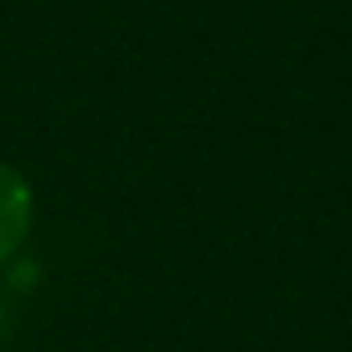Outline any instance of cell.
<instances>
[{
	"instance_id": "cell-1",
	"label": "cell",
	"mask_w": 352,
	"mask_h": 352,
	"mask_svg": "<svg viewBox=\"0 0 352 352\" xmlns=\"http://www.w3.org/2000/svg\"><path fill=\"white\" fill-rule=\"evenodd\" d=\"M38 224V195L25 170L0 157V270H9L30 245Z\"/></svg>"
}]
</instances>
